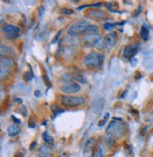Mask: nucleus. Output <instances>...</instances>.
<instances>
[{"mask_svg":"<svg viewBox=\"0 0 153 157\" xmlns=\"http://www.w3.org/2000/svg\"><path fill=\"white\" fill-rule=\"evenodd\" d=\"M14 66V61L8 56H1V79L4 80L8 75L10 74L12 67Z\"/></svg>","mask_w":153,"mask_h":157,"instance_id":"nucleus-6","label":"nucleus"},{"mask_svg":"<svg viewBox=\"0 0 153 157\" xmlns=\"http://www.w3.org/2000/svg\"><path fill=\"white\" fill-rule=\"evenodd\" d=\"M34 37H35V39L37 40H43L46 38V33L43 32V31H40V32H37Z\"/></svg>","mask_w":153,"mask_h":157,"instance_id":"nucleus-16","label":"nucleus"},{"mask_svg":"<svg viewBox=\"0 0 153 157\" xmlns=\"http://www.w3.org/2000/svg\"><path fill=\"white\" fill-rule=\"evenodd\" d=\"M73 78H75L77 81H79V82H80V83H86V80L83 78V76H81V75H77V74H75L74 75H73Z\"/></svg>","mask_w":153,"mask_h":157,"instance_id":"nucleus-17","label":"nucleus"},{"mask_svg":"<svg viewBox=\"0 0 153 157\" xmlns=\"http://www.w3.org/2000/svg\"><path fill=\"white\" fill-rule=\"evenodd\" d=\"M2 30H3V32L5 34H10V33H19L20 34V32H21L19 27L13 25H10V24L5 25L3 26V29Z\"/></svg>","mask_w":153,"mask_h":157,"instance_id":"nucleus-11","label":"nucleus"},{"mask_svg":"<svg viewBox=\"0 0 153 157\" xmlns=\"http://www.w3.org/2000/svg\"><path fill=\"white\" fill-rule=\"evenodd\" d=\"M89 15L92 18L95 19H106L107 18V13L102 11V10H93L89 11Z\"/></svg>","mask_w":153,"mask_h":157,"instance_id":"nucleus-10","label":"nucleus"},{"mask_svg":"<svg viewBox=\"0 0 153 157\" xmlns=\"http://www.w3.org/2000/svg\"><path fill=\"white\" fill-rule=\"evenodd\" d=\"M99 28L97 25H90L86 21H79L73 24L68 28L67 33L69 36H79V35H90L99 34Z\"/></svg>","mask_w":153,"mask_h":157,"instance_id":"nucleus-2","label":"nucleus"},{"mask_svg":"<svg viewBox=\"0 0 153 157\" xmlns=\"http://www.w3.org/2000/svg\"><path fill=\"white\" fill-rule=\"evenodd\" d=\"M116 25H117V24H114V23H112V24H111V23H107V24H105V25H104V28H105L106 30H110L111 28L115 27Z\"/></svg>","mask_w":153,"mask_h":157,"instance_id":"nucleus-21","label":"nucleus"},{"mask_svg":"<svg viewBox=\"0 0 153 157\" xmlns=\"http://www.w3.org/2000/svg\"><path fill=\"white\" fill-rule=\"evenodd\" d=\"M80 90V86L77 83H69L62 87V91L64 93H76Z\"/></svg>","mask_w":153,"mask_h":157,"instance_id":"nucleus-7","label":"nucleus"},{"mask_svg":"<svg viewBox=\"0 0 153 157\" xmlns=\"http://www.w3.org/2000/svg\"><path fill=\"white\" fill-rule=\"evenodd\" d=\"M20 128L17 126V125H15V124H11V125H10L9 127H8V129H7V132H8V135H9V136H10V137H14V136H16L17 135H19V133H20Z\"/></svg>","mask_w":153,"mask_h":157,"instance_id":"nucleus-12","label":"nucleus"},{"mask_svg":"<svg viewBox=\"0 0 153 157\" xmlns=\"http://www.w3.org/2000/svg\"><path fill=\"white\" fill-rule=\"evenodd\" d=\"M11 120L14 121L15 123H17V124H19V123H21V121L20 120H18V119H16L14 116H11Z\"/></svg>","mask_w":153,"mask_h":157,"instance_id":"nucleus-24","label":"nucleus"},{"mask_svg":"<svg viewBox=\"0 0 153 157\" xmlns=\"http://www.w3.org/2000/svg\"><path fill=\"white\" fill-rule=\"evenodd\" d=\"M116 40H117V33L116 32L109 33L105 38L106 45L109 47H114L116 44Z\"/></svg>","mask_w":153,"mask_h":157,"instance_id":"nucleus-9","label":"nucleus"},{"mask_svg":"<svg viewBox=\"0 0 153 157\" xmlns=\"http://www.w3.org/2000/svg\"><path fill=\"white\" fill-rule=\"evenodd\" d=\"M61 102L63 105L68 107H75L82 105L85 103L84 98L80 96H68V95H62L61 98Z\"/></svg>","mask_w":153,"mask_h":157,"instance_id":"nucleus-5","label":"nucleus"},{"mask_svg":"<svg viewBox=\"0 0 153 157\" xmlns=\"http://www.w3.org/2000/svg\"><path fill=\"white\" fill-rule=\"evenodd\" d=\"M24 155H25V151H24L23 152H22L21 151H18L13 157H24Z\"/></svg>","mask_w":153,"mask_h":157,"instance_id":"nucleus-22","label":"nucleus"},{"mask_svg":"<svg viewBox=\"0 0 153 157\" xmlns=\"http://www.w3.org/2000/svg\"><path fill=\"white\" fill-rule=\"evenodd\" d=\"M82 40L85 44V45L93 47V48L99 49V50H102L107 46L105 39H103L99 34L84 35L82 38Z\"/></svg>","mask_w":153,"mask_h":157,"instance_id":"nucleus-4","label":"nucleus"},{"mask_svg":"<svg viewBox=\"0 0 153 157\" xmlns=\"http://www.w3.org/2000/svg\"><path fill=\"white\" fill-rule=\"evenodd\" d=\"M104 62V56L97 51H92L85 56L83 59L84 64L89 69H99L103 65Z\"/></svg>","mask_w":153,"mask_h":157,"instance_id":"nucleus-3","label":"nucleus"},{"mask_svg":"<svg viewBox=\"0 0 153 157\" xmlns=\"http://www.w3.org/2000/svg\"><path fill=\"white\" fill-rule=\"evenodd\" d=\"M39 12H40V16H42V13H44V7L39 8Z\"/></svg>","mask_w":153,"mask_h":157,"instance_id":"nucleus-25","label":"nucleus"},{"mask_svg":"<svg viewBox=\"0 0 153 157\" xmlns=\"http://www.w3.org/2000/svg\"><path fill=\"white\" fill-rule=\"evenodd\" d=\"M138 47H139L138 44L126 46L124 49V58L125 59H130V58H131V56H133L137 53V51L139 49Z\"/></svg>","mask_w":153,"mask_h":157,"instance_id":"nucleus-8","label":"nucleus"},{"mask_svg":"<svg viewBox=\"0 0 153 157\" xmlns=\"http://www.w3.org/2000/svg\"><path fill=\"white\" fill-rule=\"evenodd\" d=\"M43 138H44L45 142H46L47 144H53L54 139H53V137L48 134V132H45V133L43 134Z\"/></svg>","mask_w":153,"mask_h":157,"instance_id":"nucleus-14","label":"nucleus"},{"mask_svg":"<svg viewBox=\"0 0 153 157\" xmlns=\"http://www.w3.org/2000/svg\"><path fill=\"white\" fill-rule=\"evenodd\" d=\"M62 12L65 13V14H72L74 11L70 9H62Z\"/></svg>","mask_w":153,"mask_h":157,"instance_id":"nucleus-23","label":"nucleus"},{"mask_svg":"<svg viewBox=\"0 0 153 157\" xmlns=\"http://www.w3.org/2000/svg\"><path fill=\"white\" fill-rule=\"evenodd\" d=\"M18 112H19L20 114H22V115H23L24 117H26V115H27V109H26V106L20 107V109L18 110Z\"/></svg>","mask_w":153,"mask_h":157,"instance_id":"nucleus-20","label":"nucleus"},{"mask_svg":"<svg viewBox=\"0 0 153 157\" xmlns=\"http://www.w3.org/2000/svg\"><path fill=\"white\" fill-rule=\"evenodd\" d=\"M39 152L41 154H44V155H46L50 152V148L47 147V146H42L40 149H39Z\"/></svg>","mask_w":153,"mask_h":157,"instance_id":"nucleus-15","label":"nucleus"},{"mask_svg":"<svg viewBox=\"0 0 153 157\" xmlns=\"http://www.w3.org/2000/svg\"><path fill=\"white\" fill-rule=\"evenodd\" d=\"M20 36L19 33H10V34H6V38L10 39V40H13V39H16Z\"/></svg>","mask_w":153,"mask_h":157,"instance_id":"nucleus-19","label":"nucleus"},{"mask_svg":"<svg viewBox=\"0 0 153 157\" xmlns=\"http://www.w3.org/2000/svg\"><path fill=\"white\" fill-rule=\"evenodd\" d=\"M52 110L54 111V115L55 116H57V115H59L60 113H62L63 112V110H62L60 107H57L56 105H53L52 106Z\"/></svg>","mask_w":153,"mask_h":157,"instance_id":"nucleus-18","label":"nucleus"},{"mask_svg":"<svg viewBox=\"0 0 153 157\" xmlns=\"http://www.w3.org/2000/svg\"><path fill=\"white\" fill-rule=\"evenodd\" d=\"M126 134V124L124 121L118 119H114L113 121L109 124L106 130L105 142L109 147L113 146L115 139L120 138Z\"/></svg>","mask_w":153,"mask_h":157,"instance_id":"nucleus-1","label":"nucleus"},{"mask_svg":"<svg viewBox=\"0 0 153 157\" xmlns=\"http://www.w3.org/2000/svg\"><path fill=\"white\" fill-rule=\"evenodd\" d=\"M140 35L141 37L143 38L144 40H148V37H149V31H148V28L146 26V25H143L142 28H141V31H140Z\"/></svg>","mask_w":153,"mask_h":157,"instance_id":"nucleus-13","label":"nucleus"}]
</instances>
